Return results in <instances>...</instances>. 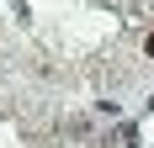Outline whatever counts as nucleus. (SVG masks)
<instances>
[{
	"label": "nucleus",
	"instance_id": "obj_1",
	"mask_svg": "<svg viewBox=\"0 0 154 148\" xmlns=\"http://www.w3.org/2000/svg\"><path fill=\"white\" fill-rule=\"evenodd\" d=\"M143 53H149V58H154V32H149V43H143Z\"/></svg>",
	"mask_w": 154,
	"mask_h": 148
}]
</instances>
